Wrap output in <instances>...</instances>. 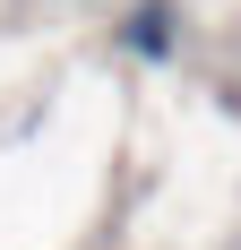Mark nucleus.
I'll list each match as a JSON object with an SVG mask.
<instances>
[{"label":"nucleus","instance_id":"1","mask_svg":"<svg viewBox=\"0 0 241 250\" xmlns=\"http://www.w3.org/2000/svg\"><path fill=\"white\" fill-rule=\"evenodd\" d=\"M120 43L146 52V61H164V52H172V0H138V18L120 26Z\"/></svg>","mask_w":241,"mask_h":250}]
</instances>
